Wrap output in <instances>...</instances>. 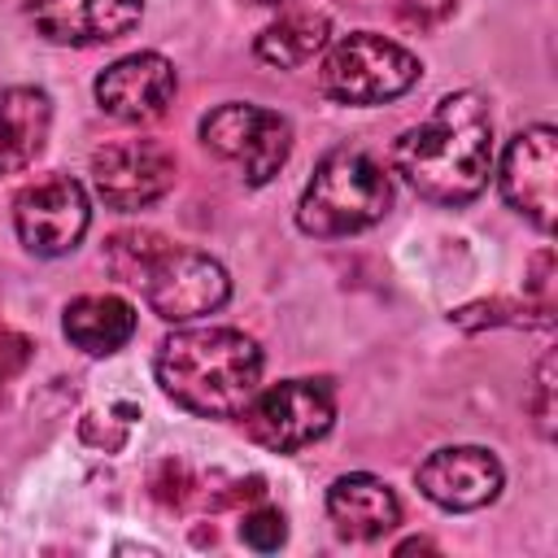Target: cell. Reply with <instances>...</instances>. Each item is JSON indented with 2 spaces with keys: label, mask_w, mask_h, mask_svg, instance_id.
Masks as SVG:
<instances>
[{
  "label": "cell",
  "mask_w": 558,
  "mask_h": 558,
  "mask_svg": "<svg viewBox=\"0 0 558 558\" xmlns=\"http://www.w3.org/2000/svg\"><path fill=\"white\" fill-rule=\"evenodd\" d=\"M418 74L423 65L414 52H405L401 44L384 35L357 31L331 44L318 70V87L336 105H384V100L405 96L418 83Z\"/></svg>",
  "instance_id": "cell-4"
},
{
  "label": "cell",
  "mask_w": 558,
  "mask_h": 558,
  "mask_svg": "<svg viewBox=\"0 0 558 558\" xmlns=\"http://www.w3.org/2000/svg\"><path fill=\"white\" fill-rule=\"evenodd\" d=\"M536 423L545 436H554V357L541 362V375H536Z\"/></svg>",
  "instance_id": "cell-22"
},
{
  "label": "cell",
  "mask_w": 558,
  "mask_h": 558,
  "mask_svg": "<svg viewBox=\"0 0 558 558\" xmlns=\"http://www.w3.org/2000/svg\"><path fill=\"white\" fill-rule=\"evenodd\" d=\"M87 222H92L87 192H83V183L70 179V174L39 179V183L22 187L17 201H13L17 240H22L35 257H61V253H70V248L83 240Z\"/></svg>",
  "instance_id": "cell-7"
},
{
  "label": "cell",
  "mask_w": 558,
  "mask_h": 558,
  "mask_svg": "<svg viewBox=\"0 0 558 558\" xmlns=\"http://www.w3.org/2000/svg\"><path fill=\"white\" fill-rule=\"evenodd\" d=\"M65 336L83 353H113L135 336V310L122 296H78L65 310Z\"/></svg>",
  "instance_id": "cell-16"
},
{
  "label": "cell",
  "mask_w": 558,
  "mask_h": 558,
  "mask_svg": "<svg viewBox=\"0 0 558 558\" xmlns=\"http://www.w3.org/2000/svg\"><path fill=\"white\" fill-rule=\"evenodd\" d=\"M174 65L161 52H131L96 78V100L118 122H153L174 100Z\"/></svg>",
  "instance_id": "cell-11"
},
{
  "label": "cell",
  "mask_w": 558,
  "mask_h": 558,
  "mask_svg": "<svg viewBox=\"0 0 558 558\" xmlns=\"http://www.w3.org/2000/svg\"><path fill=\"white\" fill-rule=\"evenodd\" d=\"M201 140L209 153L235 161L244 170V183H253V187L270 183L292 153L288 118H279L275 109L248 105V100H231V105L209 109L201 122Z\"/></svg>",
  "instance_id": "cell-5"
},
{
  "label": "cell",
  "mask_w": 558,
  "mask_h": 558,
  "mask_svg": "<svg viewBox=\"0 0 558 558\" xmlns=\"http://www.w3.org/2000/svg\"><path fill=\"white\" fill-rule=\"evenodd\" d=\"M26 357H31V340L17 336V331H9V327H0V384L9 375H17L26 366Z\"/></svg>",
  "instance_id": "cell-23"
},
{
  "label": "cell",
  "mask_w": 558,
  "mask_h": 558,
  "mask_svg": "<svg viewBox=\"0 0 558 558\" xmlns=\"http://www.w3.org/2000/svg\"><path fill=\"white\" fill-rule=\"evenodd\" d=\"M283 536H288V527H283V514H279V510H253V514H244V523H240V541H244L248 549H262V554L279 549Z\"/></svg>",
  "instance_id": "cell-19"
},
{
  "label": "cell",
  "mask_w": 558,
  "mask_h": 558,
  "mask_svg": "<svg viewBox=\"0 0 558 558\" xmlns=\"http://www.w3.org/2000/svg\"><path fill=\"white\" fill-rule=\"evenodd\" d=\"M414 549H436L432 541H405V545H397V554H414Z\"/></svg>",
  "instance_id": "cell-24"
},
{
  "label": "cell",
  "mask_w": 558,
  "mask_h": 558,
  "mask_svg": "<svg viewBox=\"0 0 558 558\" xmlns=\"http://www.w3.org/2000/svg\"><path fill=\"white\" fill-rule=\"evenodd\" d=\"M388 205H392V183L384 166L362 148H336L318 161L314 179L305 183L296 222L305 235L336 240L366 231L388 214Z\"/></svg>",
  "instance_id": "cell-3"
},
{
  "label": "cell",
  "mask_w": 558,
  "mask_h": 558,
  "mask_svg": "<svg viewBox=\"0 0 558 558\" xmlns=\"http://www.w3.org/2000/svg\"><path fill=\"white\" fill-rule=\"evenodd\" d=\"M527 292H532V301H536L541 310H549V314H554V253H549V248H541V253L532 257Z\"/></svg>",
  "instance_id": "cell-20"
},
{
  "label": "cell",
  "mask_w": 558,
  "mask_h": 558,
  "mask_svg": "<svg viewBox=\"0 0 558 558\" xmlns=\"http://www.w3.org/2000/svg\"><path fill=\"white\" fill-rule=\"evenodd\" d=\"M327 514L340 536L349 541H375L397 527L401 501L397 493L375 475H340L327 488Z\"/></svg>",
  "instance_id": "cell-14"
},
{
  "label": "cell",
  "mask_w": 558,
  "mask_h": 558,
  "mask_svg": "<svg viewBox=\"0 0 558 558\" xmlns=\"http://www.w3.org/2000/svg\"><path fill=\"white\" fill-rule=\"evenodd\" d=\"M52 122V100L39 87L0 92V174L22 170L39 157Z\"/></svg>",
  "instance_id": "cell-15"
},
{
  "label": "cell",
  "mask_w": 558,
  "mask_h": 558,
  "mask_svg": "<svg viewBox=\"0 0 558 558\" xmlns=\"http://www.w3.org/2000/svg\"><path fill=\"white\" fill-rule=\"evenodd\" d=\"M397 174L436 205H466L493 170V118L475 92H453L392 148Z\"/></svg>",
  "instance_id": "cell-1"
},
{
  "label": "cell",
  "mask_w": 558,
  "mask_h": 558,
  "mask_svg": "<svg viewBox=\"0 0 558 558\" xmlns=\"http://www.w3.org/2000/svg\"><path fill=\"white\" fill-rule=\"evenodd\" d=\"M157 384L183 410L205 418L240 414L262 379V353L244 331L231 327H196L174 331L157 349Z\"/></svg>",
  "instance_id": "cell-2"
},
{
  "label": "cell",
  "mask_w": 558,
  "mask_h": 558,
  "mask_svg": "<svg viewBox=\"0 0 558 558\" xmlns=\"http://www.w3.org/2000/svg\"><path fill=\"white\" fill-rule=\"evenodd\" d=\"M144 296L157 318L166 323H187L201 314H214L231 296L227 270L196 248H166L153 270L144 275Z\"/></svg>",
  "instance_id": "cell-9"
},
{
  "label": "cell",
  "mask_w": 558,
  "mask_h": 558,
  "mask_svg": "<svg viewBox=\"0 0 558 558\" xmlns=\"http://www.w3.org/2000/svg\"><path fill=\"white\" fill-rule=\"evenodd\" d=\"M170 244L157 235V231H118L109 244H105V266L126 279V283H144V275L153 270V262L166 253Z\"/></svg>",
  "instance_id": "cell-18"
},
{
  "label": "cell",
  "mask_w": 558,
  "mask_h": 558,
  "mask_svg": "<svg viewBox=\"0 0 558 558\" xmlns=\"http://www.w3.org/2000/svg\"><path fill=\"white\" fill-rule=\"evenodd\" d=\"M26 13L52 44L92 48L122 39L140 22L144 0H26Z\"/></svg>",
  "instance_id": "cell-13"
},
{
  "label": "cell",
  "mask_w": 558,
  "mask_h": 558,
  "mask_svg": "<svg viewBox=\"0 0 558 558\" xmlns=\"http://www.w3.org/2000/svg\"><path fill=\"white\" fill-rule=\"evenodd\" d=\"M453 4L458 0H397V13L410 26H436V22H445L453 13Z\"/></svg>",
  "instance_id": "cell-21"
},
{
  "label": "cell",
  "mask_w": 558,
  "mask_h": 558,
  "mask_svg": "<svg viewBox=\"0 0 558 558\" xmlns=\"http://www.w3.org/2000/svg\"><path fill=\"white\" fill-rule=\"evenodd\" d=\"M414 480L423 497L445 510H480L501 493V462L480 445H453L436 449Z\"/></svg>",
  "instance_id": "cell-12"
},
{
  "label": "cell",
  "mask_w": 558,
  "mask_h": 558,
  "mask_svg": "<svg viewBox=\"0 0 558 558\" xmlns=\"http://www.w3.org/2000/svg\"><path fill=\"white\" fill-rule=\"evenodd\" d=\"M331 418H336V401L323 379H283L266 388L253 405H244L248 436L275 453H296L314 445L318 436H327Z\"/></svg>",
  "instance_id": "cell-6"
},
{
  "label": "cell",
  "mask_w": 558,
  "mask_h": 558,
  "mask_svg": "<svg viewBox=\"0 0 558 558\" xmlns=\"http://www.w3.org/2000/svg\"><path fill=\"white\" fill-rule=\"evenodd\" d=\"M323 44H327V17H318V13H288V17H279L275 26H266V31L257 35L253 52H257L266 65L296 70V65H305Z\"/></svg>",
  "instance_id": "cell-17"
},
{
  "label": "cell",
  "mask_w": 558,
  "mask_h": 558,
  "mask_svg": "<svg viewBox=\"0 0 558 558\" xmlns=\"http://www.w3.org/2000/svg\"><path fill=\"white\" fill-rule=\"evenodd\" d=\"M554 179H558V135L554 126H527L510 140L501 157V196L510 209L532 218L541 231H554Z\"/></svg>",
  "instance_id": "cell-10"
},
{
  "label": "cell",
  "mask_w": 558,
  "mask_h": 558,
  "mask_svg": "<svg viewBox=\"0 0 558 558\" xmlns=\"http://www.w3.org/2000/svg\"><path fill=\"white\" fill-rule=\"evenodd\" d=\"M92 183L109 209H144L174 187V153L157 140H113L92 153Z\"/></svg>",
  "instance_id": "cell-8"
}]
</instances>
